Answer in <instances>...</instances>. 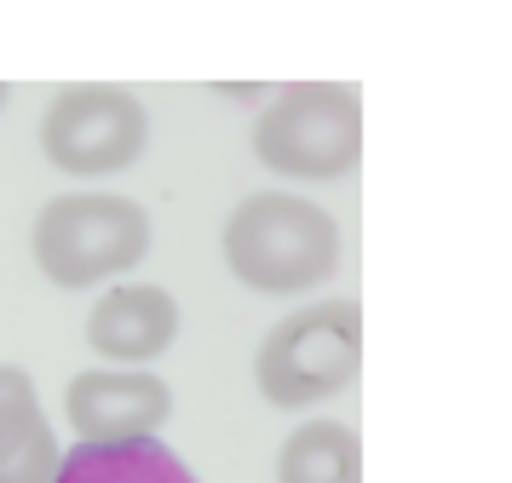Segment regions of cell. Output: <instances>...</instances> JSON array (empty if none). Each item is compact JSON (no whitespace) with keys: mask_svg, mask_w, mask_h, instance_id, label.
I'll return each mask as SVG.
<instances>
[{"mask_svg":"<svg viewBox=\"0 0 512 483\" xmlns=\"http://www.w3.org/2000/svg\"><path fill=\"white\" fill-rule=\"evenodd\" d=\"M179 340V299L162 282H116L87 311V345L104 363L144 368Z\"/></svg>","mask_w":512,"mask_h":483,"instance_id":"7","label":"cell"},{"mask_svg":"<svg viewBox=\"0 0 512 483\" xmlns=\"http://www.w3.org/2000/svg\"><path fill=\"white\" fill-rule=\"evenodd\" d=\"M150 144V110L116 81H75L52 92L41 115V156L70 179H110Z\"/></svg>","mask_w":512,"mask_h":483,"instance_id":"5","label":"cell"},{"mask_svg":"<svg viewBox=\"0 0 512 483\" xmlns=\"http://www.w3.org/2000/svg\"><path fill=\"white\" fill-rule=\"evenodd\" d=\"M277 483H363V437L346 420H305L282 437Z\"/></svg>","mask_w":512,"mask_h":483,"instance_id":"10","label":"cell"},{"mask_svg":"<svg viewBox=\"0 0 512 483\" xmlns=\"http://www.w3.org/2000/svg\"><path fill=\"white\" fill-rule=\"evenodd\" d=\"M248 144L282 179L334 184L363 161V98L346 81H294L259 110Z\"/></svg>","mask_w":512,"mask_h":483,"instance_id":"4","label":"cell"},{"mask_svg":"<svg viewBox=\"0 0 512 483\" xmlns=\"http://www.w3.org/2000/svg\"><path fill=\"white\" fill-rule=\"evenodd\" d=\"M6 98H12V87H6V81H0V110H6Z\"/></svg>","mask_w":512,"mask_h":483,"instance_id":"11","label":"cell"},{"mask_svg":"<svg viewBox=\"0 0 512 483\" xmlns=\"http://www.w3.org/2000/svg\"><path fill=\"white\" fill-rule=\"evenodd\" d=\"M225 265L248 294L294 299L323 288L340 271V225L334 213L294 190H254L225 219Z\"/></svg>","mask_w":512,"mask_h":483,"instance_id":"1","label":"cell"},{"mask_svg":"<svg viewBox=\"0 0 512 483\" xmlns=\"http://www.w3.org/2000/svg\"><path fill=\"white\" fill-rule=\"evenodd\" d=\"M52 483H202L162 437H133V443H75L58 460Z\"/></svg>","mask_w":512,"mask_h":483,"instance_id":"9","label":"cell"},{"mask_svg":"<svg viewBox=\"0 0 512 483\" xmlns=\"http://www.w3.org/2000/svg\"><path fill=\"white\" fill-rule=\"evenodd\" d=\"M29 253L52 288L81 294L110 276H127L150 253V213L116 190H70L35 213Z\"/></svg>","mask_w":512,"mask_h":483,"instance_id":"2","label":"cell"},{"mask_svg":"<svg viewBox=\"0 0 512 483\" xmlns=\"http://www.w3.org/2000/svg\"><path fill=\"white\" fill-rule=\"evenodd\" d=\"M58 437L41 414V391L29 368L0 363V483H52L58 478Z\"/></svg>","mask_w":512,"mask_h":483,"instance_id":"8","label":"cell"},{"mask_svg":"<svg viewBox=\"0 0 512 483\" xmlns=\"http://www.w3.org/2000/svg\"><path fill=\"white\" fill-rule=\"evenodd\" d=\"M64 414L81 443H133L167 426L173 386L150 368H87L64 386Z\"/></svg>","mask_w":512,"mask_h":483,"instance_id":"6","label":"cell"},{"mask_svg":"<svg viewBox=\"0 0 512 483\" xmlns=\"http://www.w3.org/2000/svg\"><path fill=\"white\" fill-rule=\"evenodd\" d=\"M363 368V305L317 299L300 305L254 351V386L271 409H317L357 380Z\"/></svg>","mask_w":512,"mask_h":483,"instance_id":"3","label":"cell"}]
</instances>
